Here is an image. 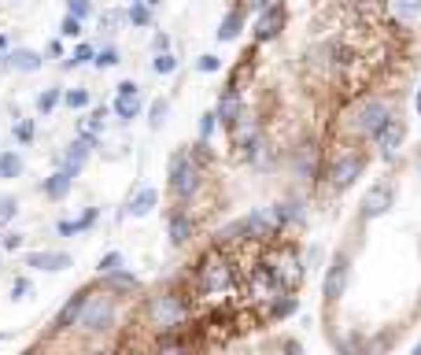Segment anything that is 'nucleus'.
<instances>
[{
	"instance_id": "393cba45",
	"label": "nucleus",
	"mask_w": 421,
	"mask_h": 355,
	"mask_svg": "<svg viewBox=\"0 0 421 355\" xmlns=\"http://www.w3.org/2000/svg\"><path fill=\"white\" fill-rule=\"evenodd\" d=\"M174 67H178V60L170 56V52H155V60H152L155 74H174Z\"/></svg>"
},
{
	"instance_id": "1a4fd4ad",
	"label": "nucleus",
	"mask_w": 421,
	"mask_h": 355,
	"mask_svg": "<svg viewBox=\"0 0 421 355\" xmlns=\"http://www.w3.org/2000/svg\"><path fill=\"white\" fill-rule=\"evenodd\" d=\"M388 207H392V189H388V186H373L370 193L362 196V215H366V218L385 215Z\"/></svg>"
},
{
	"instance_id": "a18cd8bd",
	"label": "nucleus",
	"mask_w": 421,
	"mask_h": 355,
	"mask_svg": "<svg viewBox=\"0 0 421 355\" xmlns=\"http://www.w3.org/2000/svg\"><path fill=\"white\" fill-rule=\"evenodd\" d=\"M414 355H421V348H418V351H414Z\"/></svg>"
},
{
	"instance_id": "7ed1b4c3",
	"label": "nucleus",
	"mask_w": 421,
	"mask_h": 355,
	"mask_svg": "<svg viewBox=\"0 0 421 355\" xmlns=\"http://www.w3.org/2000/svg\"><path fill=\"white\" fill-rule=\"evenodd\" d=\"M388 118H392V115H388L385 104H380V100H370V104H362V108L355 111V130H359L362 137H370V141H373L380 130H385Z\"/></svg>"
},
{
	"instance_id": "f03ea898",
	"label": "nucleus",
	"mask_w": 421,
	"mask_h": 355,
	"mask_svg": "<svg viewBox=\"0 0 421 355\" xmlns=\"http://www.w3.org/2000/svg\"><path fill=\"white\" fill-rule=\"evenodd\" d=\"M196 189H200V167L192 163L189 152H174V160H170V193L178 200H189Z\"/></svg>"
},
{
	"instance_id": "6ab92c4d",
	"label": "nucleus",
	"mask_w": 421,
	"mask_h": 355,
	"mask_svg": "<svg viewBox=\"0 0 421 355\" xmlns=\"http://www.w3.org/2000/svg\"><path fill=\"white\" fill-rule=\"evenodd\" d=\"M115 115L122 118V123L137 118V115H141V97H129V100H118V97H115Z\"/></svg>"
},
{
	"instance_id": "58836bf2",
	"label": "nucleus",
	"mask_w": 421,
	"mask_h": 355,
	"mask_svg": "<svg viewBox=\"0 0 421 355\" xmlns=\"http://www.w3.org/2000/svg\"><path fill=\"white\" fill-rule=\"evenodd\" d=\"M11 211H15V200L4 196V200H0V218H11Z\"/></svg>"
},
{
	"instance_id": "a19ab883",
	"label": "nucleus",
	"mask_w": 421,
	"mask_h": 355,
	"mask_svg": "<svg viewBox=\"0 0 421 355\" xmlns=\"http://www.w3.org/2000/svg\"><path fill=\"white\" fill-rule=\"evenodd\" d=\"M285 351L288 355H299V344H285Z\"/></svg>"
},
{
	"instance_id": "f257e3e1",
	"label": "nucleus",
	"mask_w": 421,
	"mask_h": 355,
	"mask_svg": "<svg viewBox=\"0 0 421 355\" xmlns=\"http://www.w3.org/2000/svg\"><path fill=\"white\" fill-rule=\"evenodd\" d=\"M192 288H196V296H204V300H218L233 288V267L218 248H210V252L200 256L196 274H192Z\"/></svg>"
},
{
	"instance_id": "473e14b6",
	"label": "nucleus",
	"mask_w": 421,
	"mask_h": 355,
	"mask_svg": "<svg viewBox=\"0 0 421 355\" xmlns=\"http://www.w3.org/2000/svg\"><path fill=\"white\" fill-rule=\"evenodd\" d=\"M59 34H63V37H82V22L67 15V19H63V26H59Z\"/></svg>"
},
{
	"instance_id": "c9c22d12",
	"label": "nucleus",
	"mask_w": 421,
	"mask_h": 355,
	"mask_svg": "<svg viewBox=\"0 0 421 355\" xmlns=\"http://www.w3.org/2000/svg\"><path fill=\"white\" fill-rule=\"evenodd\" d=\"M129 97H141L137 82H122V85H118V100H129Z\"/></svg>"
},
{
	"instance_id": "bb28decb",
	"label": "nucleus",
	"mask_w": 421,
	"mask_h": 355,
	"mask_svg": "<svg viewBox=\"0 0 421 355\" xmlns=\"http://www.w3.org/2000/svg\"><path fill=\"white\" fill-rule=\"evenodd\" d=\"M93 63L104 71V67H115V63H122V56H118V48H111V45H108V48H100L97 56H93Z\"/></svg>"
},
{
	"instance_id": "c03bdc74",
	"label": "nucleus",
	"mask_w": 421,
	"mask_h": 355,
	"mask_svg": "<svg viewBox=\"0 0 421 355\" xmlns=\"http://www.w3.org/2000/svg\"><path fill=\"white\" fill-rule=\"evenodd\" d=\"M414 104H418V111H421V89H418V100H414Z\"/></svg>"
},
{
	"instance_id": "6e6552de",
	"label": "nucleus",
	"mask_w": 421,
	"mask_h": 355,
	"mask_svg": "<svg viewBox=\"0 0 421 355\" xmlns=\"http://www.w3.org/2000/svg\"><path fill=\"white\" fill-rule=\"evenodd\" d=\"M281 22H285V11L281 8H266L259 15V22H255V41L262 45V41H273V37L281 34Z\"/></svg>"
},
{
	"instance_id": "39448f33",
	"label": "nucleus",
	"mask_w": 421,
	"mask_h": 355,
	"mask_svg": "<svg viewBox=\"0 0 421 355\" xmlns=\"http://www.w3.org/2000/svg\"><path fill=\"white\" fill-rule=\"evenodd\" d=\"M359 170H362V155H351V152H344L340 160L333 163V170H329V178H333V186L336 189H348L355 178H359Z\"/></svg>"
},
{
	"instance_id": "4c0bfd02",
	"label": "nucleus",
	"mask_w": 421,
	"mask_h": 355,
	"mask_svg": "<svg viewBox=\"0 0 421 355\" xmlns=\"http://www.w3.org/2000/svg\"><path fill=\"white\" fill-rule=\"evenodd\" d=\"M152 48H155V52H170V37H166V34H155V37H152Z\"/></svg>"
},
{
	"instance_id": "7c9ffc66",
	"label": "nucleus",
	"mask_w": 421,
	"mask_h": 355,
	"mask_svg": "<svg viewBox=\"0 0 421 355\" xmlns=\"http://www.w3.org/2000/svg\"><path fill=\"white\" fill-rule=\"evenodd\" d=\"M34 134H37V126H34V118H19L15 123V137L26 144V141H34Z\"/></svg>"
},
{
	"instance_id": "49530a36",
	"label": "nucleus",
	"mask_w": 421,
	"mask_h": 355,
	"mask_svg": "<svg viewBox=\"0 0 421 355\" xmlns=\"http://www.w3.org/2000/svg\"><path fill=\"white\" fill-rule=\"evenodd\" d=\"M418 163H421V155H418Z\"/></svg>"
},
{
	"instance_id": "20e7f679",
	"label": "nucleus",
	"mask_w": 421,
	"mask_h": 355,
	"mask_svg": "<svg viewBox=\"0 0 421 355\" xmlns=\"http://www.w3.org/2000/svg\"><path fill=\"white\" fill-rule=\"evenodd\" d=\"M273 274V281L285 285V288H296L299 278H304V267H299V256H296V248H285L281 259H278V267H270Z\"/></svg>"
},
{
	"instance_id": "f8f14e48",
	"label": "nucleus",
	"mask_w": 421,
	"mask_h": 355,
	"mask_svg": "<svg viewBox=\"0 0 421 355\" xmlns=\"http://www.w3.org/2000/svg\"><path fill=\"white\" fill-rule=\"evenodd\" d=\"M344 285H348V259H336L333 270H329V278H325V296L336 300L340 293H344Z\"/></svg>"
},
{
	"instance_id": "ddd939ff",
	"label": "nucleus",
	"mask_w": 421,
	"mask_h": 355,
	"mask_svg": "<svg viewBox=\"0 0 421 355\" xmlns=\"http://www.w3.org/2000/svg\"><path fill=\"white\" fill-rule=\"evenodd\" d=\"M189 237H192V215L189 211H174V215H170V241L185 244Z\"/></svg>"
},
{
	"instance_id": "2eb2a0df",
	"label": "nucleus",
	"mask_w": 421,
	"mask_h": 355,
	"mask_svg": "<svg viewBox=\"0 0 421 355\" xmlns=\"http://www.w3.org/2000/svg\"><path fill=\"white\" fill-rule=\"evenodd\" d=\"M241 26H244V8H233L218 26V41H233V37L241 34Z\"/></svg>"
},
{
	"instance_id": "0eeeda50",
	"label": "nucleus",
	"mask_w": 421,
	"mask_h": 355,
	"mask_svg": "<svg viewBox=\"0 0 421 355\" xmlns=\"http://www.w3.org/2000/svg\"><path fill=\"white\" fill-rule=\"evenodd\" d=\"M403 137H406V126L399 123V118H388L385 130H380L373 141H377L380 155H396V152H399V144H403Z\"/></svg>"
},
{
	"instance_id": "a878e982",
	"label": "nucleus",
	"mask_w": 421,
	"mask_h": 355,
	"mask_svg": "<svg viewBox=\"0 0 421 355\" xmlns=\"http://www.w3.org/2000/svg\"><path fill=\"white\" fill-rule=\"evenodd\" d=\"M59 100H63V93H59V89H45V93L37 97V111H41V115H48V111L56 108Z\"/></svg>"
},
{
	"instance_id": "423d86ee",
	"label": "nucleus",
	"mask_w": 421,
	"mask_h": 355,
	"mask_svg": "<svg viewBox=\"0 0 421 355\" xmlns=\"http://www.w3.org/2000/svg\"><path fill=\"white\" fill-rule=\"evenodd\" d=\"M93 148H97V137L82 134V137H78V141L71 144V148H67V155H63V170H67V174L74 178L78 170H82V163L89 160V152H93Z\"/></svg>"
},
{
	"instance_id": "aec40b11",
	"label": "nucleus",
	"mask_w": 421,
	"mask_h": 355,
	"mask_svg": "<svg viewBox=\"0 0 421 355\" xmlns=\"http://www.w3.org/2000/svg\"><path fill=\"white\" fill-rule=\"evenodd\" d=\"M155 207V189H141L134 200H129V211L134 215H144V211H152Z\"/></svg>"
},
{
	"instance_id": "b1692460",
	"label": "nucleus",
	"mask_w": 421,
	"mask_h": 355,
	"mask_svg": "<svg viewBox=\"0 0 421 355\" xmlns=\"http://www.w3.org/2000/svg\"><path fill=\"white\" fill-rule=\"evenodd\" d=\"M67 15L78 19V22L89 19V15H93V0H67Z\"/></svg>"
},
{
	"instance_id": "9b49d317",
	"label": "nucleus",
	"mask_w": 421,
	"mask_h": 355,
	"mask_svg": "<svg viewBox=\"0 0 421 355\" xmlns=\"http://www.w3.org/2000/svg\"><path fill=\"white\" fill-rule=\"evenodd\" d=\"M0 67H11V71H22V74H26V71H37V67H41V56L30 52V48H15L4 63H0Z\"/></svg>"
},
{
	"instance_id": "cd10ccee",
	"label": "nucleus",
	"mask_w": 421,
	"mask_h": 355,
	"mask_svg": "<svg viewBox=\"0 0 421 355\" xmlns=\"http://www.w3.org/2000/svg\"><path fill=\"white\" fill-rule=\"evenodd\" d=\"M34 267H48V270H59V267H67V256H30Z\"/></svg>"
},
{
	"instance_id": "c85d7f7f",
	"label": "nucleus",
	"mask_w": 421,
	"mask_h": 355,
	"mask_svg": "<svg viewBox=\"0 0 421 355\" xmlns=\"http://www.w3.org/2000/svg\"><path fill=\"white\" fill-rule=\"evenodd\" d=\"M63 104H67V108H89V89H71V93H63Z\"/></svg>"
},
{
	"instance_id": "37998d69",
	"label": "nucleus",
	"mask_w": 421,
	"mask_h": 355,
	"mask_svg": "<svg viewBox=\"0 0 421 355\" xmlns=\"http://www.w3.org/2000/svg\"><path fill=\"white\" fill-rule=\"evenodd\" d=\"M144 4H148V8H155V4H163V0H144Z\"/></svg>"
},
{
	"instance_id": "4be33fe9",
	"label": "nucleus",
	"mask_w": 421,
	"mask_h": 355,
	"mask_svg": "<svg viewBox=\"0 0 421 355\" xmlns=\"http://www.w3.org/2000/svg\"><path fill=\"white\" fill-rule=\"evenodd\" d=\"M104 123H108V108H97V111H93V115H89L85 123H82V134H89V137H97L100 130H104Z\"/></svg>"
},
{
	"instance_id": "79ce46f5",
	"label": "nucleus",
	"mask_w": 421,
	"mask_h": 355,
	"mask_svg": "<svg viewBox=\"0 0 421 355\" xmlns=\"http://www.w3.org/2000/svg\"><path fill=\"white\" fill-rule=\"evenodd\" d=\"M4 48H8V37H4V34H0V52H4Z\"/></svg>"
},
{
	"instance_id": "5701e85b",
	"label": "nucleus",
	"mask_w": 421,
	"mask_h": 355,
	"mask_svg": "<svg viewBox=\"0 0 421 355\" xmlns=\"http://www.w3.org/2000/svg\"><path fill=\"white\" fill-rule=\"evenodd\" d=\"M93 56H97V48H93V45H78V48H74V56H71V60H63V67H67V71H71V67H82V63H89Z\"/></svg>"
},
{
	"instance_id": "c756f323",
	"label": "nucleus",
	"mask_w": 421,
	"mask_h": 355,
	"mask_svg": "<svg viewBox=\"0 0 421 355\" xmlns=\"http://www.w3.org/2000/svg\"><path fill=\"white\" fill-rule=\"evenodd\" d=\"M166 111H170V104H166V100H152V108H148V123H152V126H163Z\"/></svg>"
},
{
	"instance_id": "4468645a",
	"label": "nucleus",
	"mask_w": 421,
	"mask_h": 355,
	"mask_svg": "<svg viewBox=\"0 0 421 355\" xmlns=\"http://www.w3.org/2000/svg\"><path fill=\"white\" fill-rule=\"evenodd\" d=\"M388 11L399 22H418L421 19V0H388Z\"/></svg>"
},
{
	"instance_id": "ea45409f",
	"label": "nucleus",
	"mask_w": 421,
	"mask_h": 355,
	"mask_svg": "<svg viewBox=\"0 0 421 355\" xmlns=\"http://www.w3.org/2000/svg\"><path fill=\"white\" fill-rule=\"evenodd\" d=\"M48 56L52 60H63V41H48Z\"/></svg>"
},
{
	"instance_id": "72a5a7b5",
	"label": "nucleus",
	"mask_w": 421,
	"mask_h": 355,
	"mask_svg": "<svg viewBox=\"0 0 421 355\" xmlns=\"http://www.w3.org/2000/svg\"><path fill=\"white\" fill-rule=\"evenodd\" d=\"M215 126H218V118H215V111H207V115L200 118V137L207 141L210 134H215Z\"/></svg>"
},
{
	"instance_id": "f3484780",
	"label": "nucleus",
	"mask_w": 421,
	"mask_h": 355,
	"mask_svg": "<svg viewBox=\"0 0 421 355\" xmlns=\"http://www.w3.org/2000/svg\"><path fill=\"white\" fill-rule=\"evenodd\" d=\"M296 311V296H288V293H278L270 300V314L273 319H288V314Z\"/></svg>"
},
{
	"instance_id": "9d476101",
	"label": "nucleus",
	"mask_w": 421,
	"mask_h": 355,
	"mask_svg": "<svg viewBox=\"0 0 421 355\" xmlns=\"http://www.w3.org/2000/svg\"><path fill=\"white\" fill-rule=\"evenodd\" d=\"M215 118H222L226 126H233L236 118H241V93L236 89H222V97H218V108H215Z\"/></svg>"
},
{
	"instance_id": "412c9836",
	"label": "nucleus",
	"mask_w": 421,
	"mask_h": 355,
	"mask_svg": "<svg viewBox=\"0 0 421 355\" xmlns=\"http://www.w3.org/2000/svg\"><path fill=\"white\" fill-rule=\"evenodd\" d=\"M126 19L134 22V26H148V22H152V8L144 4V0H134V4H129V11H126Z\"/></svg>"
},
{
	"instance_id": "e433bc0d",
	"label": "nucleus",
	"mask_w": 421,
	"mask_h": 355,
	"mask_svg": "<svg viewBox=\"0 0 421 355\" xmlns=\"http://www.w3.org/2000/svg\"><path fill=\"white\" fill-rule=\"evenodd\" d=\"M118 267H122V256H108V259L100 263V274H111V270H118Z\"/></svg>"
},
{
	"instance_id": "dca6fc26",
	"label": "nucleus",
	"mask_w": 421,
	"mask_h": 355,
	"mask_svg": "<svg viewBox=\"0 0 421 355\" xmlns=\"http://www.w3.org/2000/svg\"><path fill=\"white\" fill-rule=\"evenodd\" d=\"M67 189H71V174L67 170H56L48 181H45V193L52 196V200H59V196H67Z\"/></svg>"
},
{
	"instance_id": "f704fd0d",
	"label": "nucleus",
	"mask_w": 421,
	"mask_h": 355,
	"mask_svg": "<svg viewBox=\"0 0 421 355\" xmlns=\"http://www.w3.org/2000/svg\"><path fill=\"white\" fill-rule=\"evenodd\" d=\"M196 67H200L204 74H215L222 63H218V56H200V60H196Z\"/></svg>"
},
{
	"instance_id": "2f4dec72",
	"label": "nucleus",
	"mask_w": 421,
	"mask_h": 355,
	"mask_svg": "<svg viewBox=\"0 0 421 355\" xmlns=\"http://www.w3.org/2000/svg\"><path fill=\"white\" fill-rule=\"evenodd\" d=\"M122 19H126L122 11H108V15L100 19V26H104V30H108V34H115V26H122Z\"/></svg>"
},
{
	"instance_id": "a211bd4d",
	"label": "nucleus",
	"mask_w": 421,
	"mask_h": 355,
	"mask_svg": "<svg viewBox=\"0 0 421 355\" xmlns=\"http://www.w3.org/2000/svg\"><path fill=\"white\" fill-rule=\"evenodd\" d=\"M22 174V155L19 152H4L0 155V178H19Z\"/></svg>"
}]
</instances>
